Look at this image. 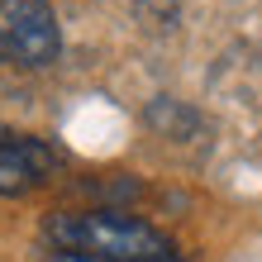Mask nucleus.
I'll use <instances>...</instances> for the list:
<instances>
[{
    "instance_id": "7ed1b4c3",
    "label": "nucleus",
    "mask_w": 262,
    "mask_h": 262,
    "mask_svg": "<svg viewBox=\"0 0 262 262\" xmlns=\"http://www.w3.org/2000/svg\"><path fill=\"white\" fill-rule=\"evenodd\" d=\"M57 172V152L53 143H43L34 134H10L0 148V195H29L43 181H53Z\"/></svg>"
},
{
    "instance_id": "423d86ee",
    "label": "nucleus",
    "mask_w": 262,
    "mask_h": 262,
    "mask_svg": "<svg viewBox=\"0 0 262 262\" xmlns=\"http://www.w3.org/2000/svg\"><path fill=\"white\" fill-rule=\"evenodd\" d=\"M57 262H91V257H57Z\"/></svg>"
},
{
    "instance_id": "f257e3e1",
    "label": "nucleus",
    "mask_w": 262,
    "mask_h": 262,
    "mask_svg": "<svg viewBox=\"0 0 262 262\" xmlns=\"http://www.w3.org/2000/svg\"><path fill=\"white\" fill-rule=\"evenodd\" d=\"M53 248L91 262H177V248L162 229L115 210H67L43 224Z\"/></svg>"
},
{
    "instance_id": "20e7f679",
    "label": "nucleus",
    "mask_w": 262,
    "mask_h": 262,
    "mask_svg": "<svg viewBox=\"0 0 262 262\" xmlns=\"http://www.w3.org/2000/svg\"><path fill=\"white\" fill-rule=\"evenodd\" d=\"M134 5L152 29H172L177 24V0H134Z\"/></svg>"
},
{
    "instance_id": "f03ea898",
    "label": "nucleus",
    "mask_w": 262,
    "mask_h": 262,
    "mask_svg": "<svg viewBox=\"0 0 262 262\" xmlns=\"http://www.w3.org/2000/svg\"><path fill=\"white\" fill-rule=\"evenodd\" d=\"M62 53V29L48 0H0V62L48 67Z\"/></svg>"
},
{
    "instance_id": "39448f33",
    "label": "nucleus",
    "mask_w": 262,
    "mask_h": 262,
    "mask_svg": "<svg viewBox=\"0 0 262 262\" xmlns=\"http://www.w3.org/2000/svg\"><path fill=\"white\" fill-rule=\"evenodd\" d=\"M10 134H14V129H5V124H0V148H5V138H10Z\"/></svg>"
}]
</instances>
